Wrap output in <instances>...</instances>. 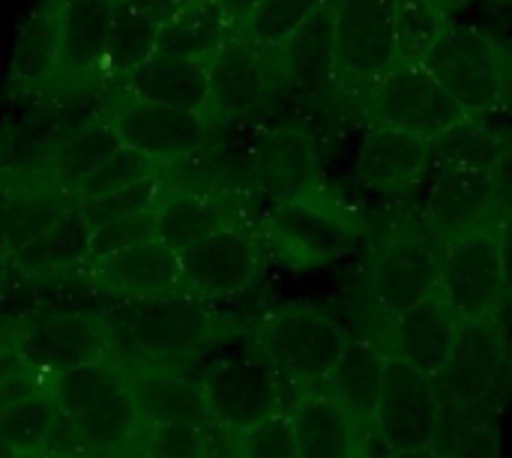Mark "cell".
Listing matches in <instances>:
<instances>
[{
  "mask_svg": "<svg viewBox=\"0 0 512 458\" xmlns=\"http://www.w3.org/2000/svg\"><path fill=\"white\" fill-rule=\"evenodd\" d=\"M99 312L111 336V354L126 369L138 360H147L186 375L195 360L231 339V330L213 312V306L189 294L111 303Z\"/></svg>",
  "mask_w": 512,
  "mask_h": 458,
  "instance_id": "obj_1",
  "label": "cell"
},
{
  "mask_svg": "<svg viewBox=\"0 0 512 458\" xmlns=\"http://www.w3.org/2000/svg\"><path fill=\"white\" fill-rule=\"evenodd\" d=\"M276 375L303 393L321 390L345 354L342 324L318 303L291 300L270 309L255 330H249Z\"/></svg>",
  "mask_w": 512,
  "mask_h": 458,
  "instance_id": "obj_2",
  "label": "cell"
},
{
  "mask_svg": "<svg viewBox=\"0 0 512 458\" xmlns=\"http://www.w3.org/2000/svg\"><path fill=\"white\" fill-rule=\"evenodd\" d=\"M210 423L228 435H240L276 414H285V381L276 375L270 360L246 339H225L210 351V360L198 375Z\"/></svg>",
  "mask_w": 512,
  "mask_h": 458,
  "instance_id": "obj_3",
  "label": "cell"
},
{
  "mask_svg": "<svg viewBox=\"0 0 512 458\" xmlns=\"http://www.w3.org/2000/svg\"><path fill=\"white\" fill-rule=\"evenodd\" d=\"M360 234V213L330 195L270 204L261 216V240L267 255L300 273L339 264L357 249Z\"/></svg>",
  "mask_w": 512,
  "mask_h": 458,
  "instance_id": "obj_4",
  "label": "cell"
},
{
  "mask_svg": "<svg viewBox=\"0 0 512 458\" xmlns=\"http://www.w3.org/2000/svg\"><path fill=\"white\" fill-rule=\"evenodd\" d=\"M423 66L471 117L512 108V42L492 30L453 24Z\"/></svg>",
  "mask_w": 512,
  "mask_h": 458,
  "instance_id": "obj_5",
  "label": "cell"
},
{
  "mask_svg": "<svg viewBox=\"0 0 512 458\" xmlns=\"http://www.w3.org/2000/svg\"><path fill=\"white\" fill-rule=\"evenodd\" d=\"M282 93L285 78L279 51L234 36L210 60L207 120L222 126H261Z\"/></svg>",
  "mask_w": 512,
  "mask_h": 458,
  "instance_id": "obj_6",
  "label": "cell"
},
{
  "mask_svg": "<svg viewBox=\"0 0 512 458\" xmlns=\"http://www.w3.org/2000/svg\"><path fill=\"white\" fill-rule=\"evenodd\" d=\"M357 108L369 126H387L429 144L471 117L423 63L396 66L357 96Z\"/></svg>",
  "mask_w": 512,
  "mask_h": 458,
  "instance_id": "obj_7",
  "label": "cell"
},
{
  "mask_svg": "<svg viewBox=\"0 0 512 458\" xmlns=\"http://www.w3.org/2000/svg\"><path fill=\"white\" fill-rule=\"evenodd\" d=\"M441 255L444 243L432 234L423 213L384 234L369 270V294L387 321L438 291Z\"/></svg>",
  "mask_w": 512,
  "mask_h": 458,
  "instance_id": "obj_8",
  "label": "cell"
},
{
  "mask_svg": "<svg viewBox=\"0 0 512 458\" xmlns=\"http://www.w3.org/2000/svg\"><path fill=\"white\" fill-rule=\"evenodd\" d=\"M9 330L21 360L45 378L114 357L99 309H42L12 321Z\"/></svg>",
  "mask_w": 512,
  "mask_h": 458,
  "instance_id": "obj_9",
  "label": "cell"
},
{
  "mask_svg": "<svg viewBox=\"0 0 512 458\" xmlns=\"http://www.w3.org/2000/svg\"><path fill=\"white\" fill-rule=\"evenodd\" d=\"M393 3L396 0H333L336 90L351 99L399 66Z\"/></svg>",
  "mask_w": 512,
  "mask_h": 458,
  "instance_id": "obj_10",
  "label": "cell"
},
{
  "mask_svg": "<svg viewBox=\"0 0 512 458\" xmlns=\"http://www.w3.org/2000/svg\"><path fill=\"white\" fill-rule=\"evenodd\" d=\"M438 291L465 324L495 321L507 309L510 288L498 255L495 228H480L444 243Z\"/></svg>",
  "mask_w": 512,
  "mask_h": 458,
  "instance_id": "obj_11",
  "label": "cell"
},
{
  "mask_svg": "<svg viewBox=\"0 0 512 458\" xmlns=\"http://www.w3.org/2000/svg\"><path fill=\"white\" fill-rule=\"evenodd\" d=\"M264 240L258 228L234 225L180 252L183 294L213 306L246 294L264 267Z\"/></svg>",
  "mask_w": 512,
  "mask_h": 458,
  "instance_id": "obj_12",
  "label": "cell"
},
{
  "mask_svg": "<svg viewBox=\"0 0 512 458\" xmlns=\"http://www.w3.org/2000/svg\"><path fill=\"white\" fill-rule=\"evenodd\" d=\"M252 186L270 204L327 195L318 141L300 126H255Z\"/></svg>",
  "mask_w": 512,
  "mask_h": 458,
  "instance_id": "obj_13",
  "label": "cell"
},
{
  "mask_svg": "<svg viewBox=\"0 0 512 458\" xmlns=\"http://www.w3.org/2000/svg\"><path fill=\"white\" fill-rule=\"evenodd\" d=\"M441 414L438 381L417 372L405 360L387 354L384 384L375 408V429L393 453L435 447Z\"/></svg>",
  "mask_w": 512,
  "mask_h": 458,
  "instance_id": "obj_14",
  "label": "cell"
},
{
  "mask_svg": "<svg viewBox=\"0 0 512 458\" xmlns=\"http://www.w3.org/2000/svg\"><path fill=\"white\" fill-rule=\"evenodd\" d=\"M108 120L126 147L150 156L156 165H168L201 150L213 129L201 114L144 102L126 90H114Z\"/></svg>",
  "mask_w": 512,
  "mask_h": 458,
  "instance_id": "obj_15",
  "label": "cell"
},
{
  "mask_svg": "<svg viewBox=\"0 0 512 458\" xmlns=\"http://www.w3.org/2000/svg\"><path fill=\"white\" fill-rule=\"evenodd\" d=\"M504 177L480 171H432L420 210L432 234L441 243H450L462 234L495 228L504 198Z\"/></svg>",
  "mask_w": 512,
  "mask_h": 458,
  "instance_id": "obj_16",
  "label": "cell"
},
{
  "mask_svg": "<svg viewBox=\"0 0 512 458\" xmlns=\"http://www.w3.org/2000/svg\"><path fill=\"white\" fill-rule=\"evenodd\" d=\"M507 345L495 321L465 324L447 366L441 369L438 390L474 417H492V402L504 381Z\"/></svg>",
  "mask_w": 512,
  "mask_h": 458,
  "instance_id": "obj_17",
  "label": "cell"
},
{
  "mask_svg": "<svg viewBox=\"0 0 512 458\" xmlns=\"http://www.w3.org/2000/svg\"><path fill=\"white\" fill-rule=\"evenodd\" d=\"M87 279L99 297V306L183 294L180 255L156 237L90 264Z\"/></svg>",
  "mask_w": 512,
  "mask_h": 458,
  "instance_id": "obj_18",
  "label": "cell"
},
{
  "mask_svg": "<svg viewBox=\"0 0 512 458\" xmlns=\"http://www.w3.org/2000/svg\"><path fill=\"white\" fill-rule=\"evenodd\" d=\"M114 6L117 0H57V90L99 84L114 27Z\"/></svg>",
  "mask_w": 512,
  "mask_h": 458,
  "instance_id": "obj_19",
  "label": "cell"
},
{
  "mask_svg": "<svg viewBox=\"0 0 512 458\" xmlns=\"http://www.w3.org/2000/svg\"><path fill=\"white\" fill-rule=\"evenodd\" d=\"M357 171L372 192L387 198H411L426 189L432 177L429 141L387 126H369L360 144Z\"/></svg>",
  "mask_w": 512,
  "mask_h": 458,
  "instance_id": "obj_20",
  "label": "cell"
},
{
  "mask_svg": "<svg viewBox=\"0 0 512 458\" xmlns=\"http://www.w3.org/2000/svg\"><path fill=\"white\" fill-rule=\"evenodd\" d=\"M387 330H390L387 354L405 360L408 366H414L429 378H438L465 330V321L444 300V294L435 291L414 309L393 318Z\"/></svg>",
  "mask_w": 512,
  "mask_h": 458,
  "instance_id": "obj_21",
  "label": "cell"
},
{
  "mask_svg": "<svg viewBox=\"0 0 512 458\" xmlns=\"http://www.w3.org/2000/svg\"><path fill=\"white\" fill-rule=\"evenodd\" d=\"M126 381L141 426H213L198 378L138 360L126 369Z\"/></svg>",
  "mask_w": 512,
  "mask_h": 458,
  "instance_id": "obj_22",
  "label": "cell"
},
{
  "mask_svg": "<svg viewBox=\"0 0 512 458\" xmlns=\"http://www.w3.org/2000/svg\"><path fill=\"white\" fill-rule=\"evenodd\" d=\"M285 93L321 99L336 90V21L333 0L315 9L279 48Z\"/></svg>",
  "mask_w": 512,
  "mask_h": 458,
  "instance_id": "obj_23",
  "label": "cell"
},
{
  "mask_svg": "<svg viewBox=\"0 0 512 458\" xmlns=\"http://www.w3.org/2000/svg\"><path fill=\"white\" fill-rule=\"evenodd\" d=\"M60 417L57 402L48 393L45 375L21 363L0 384V438L21 453H42L48 435Z\"/></svg>",
  "mask_w": 512,
  "mask_h": 458,
  "instance_id": "obj_24",
  "label": "cell"
},
{
  "mask_svg": "<svg viewBox=\"0 0 512 458\" xmlns=\"http://www.w3.org/2000/svg\"><path fill=\"white\" fill-rule=\"evenodd\" d=\"M90 240L93 225L75 201L57 222H51L42 234L21 246L9 258L6 270L27 279H57L84 273L90 267Z\"/></svg>",
  "mask_w": 512,
  "mask_h": 458,
  "instance_id": "obj_25",
  "label": "cell"
},
{
  "mask_svg": "<svg viewBox=\"0 0 512 458\" xmlns=\"http://www.w3.org/2000/svg\"><path fill=\"white\" fill-rule=\"evenodd\" d=\"M249 198H198V195H165L156 219V240H162L177 255L189 246L213 237L216 231L234 225H252Z\"/></svg>",
  "mask_w": 512,
  "mask_h": 458,
  "instance_id": "obj_26",
  "label": "cell"
},
{
  "mask_svg": "<svg viewBox=\"0 0 512 458\" xmlns=\"http://www.w3.org/2000/svg\"><path fill=\"white\" fill-rule=\"evenodd\" d=\"M120 90H126L144 102H156V105H168V108H180V111L207 117L210 63L153 54Z\"/></svg>",
  "mask_w": 512,
  "mask_h": 458,
  "instance_id": "obj_27",
  "label": "cell"
},
{
  "mask_svg": "<svg viewBox=\"0 0 512 458\" xmlns=\"http://www.w3.org/2000/svg\"><path fill=\"white\" fill-rule=\"evenodd\" d=\"M288 417L300 458H357V423L324 390L303 393Z\"/></svg>",
  "mask_w": 512,
  "mask_h": 458,
  "instance_id": "obj_28",
  "label": "cell"
},
{
  "mask_svg": "<svg viewBox=\"0 0 512 458\" xmlns=\"http://www.w3.org/2000/svg\"><path fill=\"white\" fill-rule=\"evenodd\" d=\"M432 171H480L504 177L512 165V141L489 123V117H468L429 144Z\"/></svg>",
  "mask_w": 512,
  "mask_h": 458,
  "instance_id": "obj_29",
  "label": "cell"
},
{
  "mask_svg": "<svg viewBox=\"0 0 512 458\" xmlns=\"http://www.w3.org/2000/svg\"><path fill=\"white\" fill-rule=\"evenodd\" d=\"M384 369H387V348H381L372 339H351L345 345V354L336 372L321 390L330 399H336L360 429L375 420Z\"/></svg>",
  "mask_w": 512,
  "mask_h": 458,
  "instance_id": "obj_30",
  "label": "cell"
},
{
  "mask_svg": "<svg viewBox=\"0 0 512 458\" xmlns=\"http://www.w3.org/2000/svg\"><path fill=\"white\" fill-rule=\"evenodd\" d=\"M123 147L117 129L111 126L108 117H99L93 123L66 129L54 147L48 150V156L42 159V168L69 192H78L81 183L99 168L105 165L117 150Z\"/></svg>",
  "mask_w": 512,
  "mask_h": 458,
  "instance_id": "obj_31",
  "label": "cell"
},
{
  "mask_svg": "<svg viewBox=\"0 0 512 458\" xmlns=\"http://www.w3.org/2000/svg\"><path fill=\"white\" fill-rule=\"evenodd\" d=\"M69 420L78 429L84 450L90 456H111V453L129 450L141 429L138 411L129 393V381L108 387L102 396H96L84 411H78Z\"/></svg>",
  "mask_w": 512,
  "mask_h": 458,
  "instance_id": "obj_32",
  "label": "cell"
},
{
  "mask_svg": "<svg viewBox=\"0 0 512 458\" xmlns=\"http://www.w3.org/2000/svg\"><path fill=\"white\" fill-rule=\"evenodd\" d=\"M57 0H45L21 27L9 57V81L21 90H51L57 75Z\"/></svg>",
  "mask_w": 512,
  "mask_h": 458,
  "instance_id": "obj_33",
  "label": "cell"
},
{
  "mask_svg": "<svg viewBox=\"0 0 512 458\" xmlns=\"http://www.w3.org/2000/svg\"><path fill=\"white\" fill-rule=\"evenodd\" d=\"M159 33H162V24H156L150 15L117 0L111 42H108V54H105L102 72H99V84L120 90L156 54Z\"/></svg>",
  "mask_w": 512,
  "mask_h": 458,
  "instance_id": "obj_34",
  "label": "cell"
},
{
  "mask_svg": "<svg viewBox=\"0 0 512 458\" xmlns=\"http://www.w3.org/2000/svg\"><path fill=\"white\" fill-rule=\"evenodd\" d=\"M234 33L213 6V0H198L177 12L159 33L156 54L165 57H186V60H204L210 63L225 42H231Z\"/></svg>",
  "mask_w": 512,
  "mask_h": 458,
  "instance_id": "obj_35",
  "label": "cell"
},
{
  "mask_svg": "<svg viewBox=\"0 0 512 458\" xmlns=\"http://www.w3.org/2000/svg\"><path fill=\"white\" fill-rule=\"evenodd\" d=\"M453 24V3L447 0H396L393 27L399 66L423 63Z\"/></svg>",
  "mask_w": 512,
  "mask_h": 458,
  "instance_id": "obj_36",
  "label": "cell"
},
{
  "mask_svg": "<svg viewBox=\"0 0 512 458\" xmlns=\"http://www.w3.org/2000/svg\"><path fill=\"white\" fill-rule=\"evenodd\" d=\"M126 381V366L117 357H105L96 363H84L57 375H48V393L57 402V408L66 417H75L78 411H84L96 396H102L108 387Z\"/></svg>",
  "mask_w": 512,
  "mask_h": 458,
  "instance_id": "obj_37",
  "label": "cell"
},
{
  "mask_svg": "<svg viewBox=\"0 0 512 458\" xmlns=\"http://www.w3.org/2000/svg\"><path fill=\"white\" fill-rule=\"evenodd\" d=\"M216 426H141L132 450L138 458H213Z\"/></svg>",
  "mask_w": 512,
  "mask_h": 458,
  "instance_id": "obj_38",
  "label": "cell"
},
{
  "mask_svg": "<svg viewBox=\"0 0 512 458\" xmlns=\"http://www.w3.org/2000/svg\"><path fill=\"white\" fill-rule=\"evenodd\" d=\"M162 165H156L150 156L132 150V147H120L105 165H99L84 183L81 189L75 192V198H102V195H114L120 189H129V186H138L144 180H153L159 177Z\"/></svg>",
  "mask_w": 512,
  "mask_h": 458,
  "instance_id": "obj_39",
  "label": "cell"
},
{
  "mask_svg": "<svg viewBox=\"0 0 512 458\" xmlns=\"http://www.w3.org/2000/svg\"><path fill=\"white\" fill-rule=\"evenodd\" d=\"M327 0H261L252 21L240 33L243 39H252L258 45L279 48L315 9H321Z\"/></svg>",
  "mask_w": 512,
  "mask_h": 458,
  "instance_id": "obj_40",
  "label": "cell"
},
{
  "mask_svg": "<svg viewBox=\"0 0 512 458\" xmlns=\"http://www.w3.org/2000/svg\"><path fill=\"white\" fill-rule=\"evenodd\" d=\"M162 201H165V186H162L159 177H153V180H144L138 186L120 189L114 195L78 198V207L84 210L90 225H99V222H108V219H123V216H138V213L159 210Z\"/></svg>",
  "mask_w": 512,
  "mask_h": 458,
  "instance_id": "obj_41",
  "label": "cell"
},
{
  "mask_svg": "<svg viewBox=\"0 0 512 458\" xmlns=\"http://www.w3.org/2000/svg\"><path fill=\"white\" fill-rule=\"evenodd\" d=\"M156 219L159 210L138 213V216H123V219H108L93 225V240H90V264L105 261L117 252H126L138 243H147L156 237Z\"/></svg>",
  "mask_w": 512,
  "mask_h": 458,
  "instance_id": "obj_42",
  "label": "cell"
},
{
  "mask_svg": "<svg viewBox=\"0 0 512 458\" xmlns=\"http://www.w3.org/2000/svg\"><path fill=\"white\" fill-rule=\"evenodd\" d=\"M231 438L237 447V458H300L288 411Z\"/></svg>",
  "mask_w": 512,
  "mask_h": 458,
  "instance_id": "obj_43",
  "label": "cell"
},
{
  "mask_svg": "<svg viewBox=\"0 0 512 458\" xmlns=\"http://www.w3.org/2000/svg\"><path fill=\"white\" fill-rule=\"evenodd\" d=\"M444 458H501L495 417H471L444 450Z\"/></svg>",
  "mask_w": 512,
  "mask_h": 458,
  "instance_id": "obj_44",
  "label": "cell"
},
{
  "mask_svg": "<svg viewBox=\"0 0 512 458\" xmlns=\"http://www.w3.org/2000/svg\"><path fill=\"white\" fill-rule=\"evenodd\" d=\"M495 243H498V255L504 264V276H507V288L512 297V186H507L504 177V198H501V213L495 222Z\"/></svg>",
  "mask_w": 512,
  "mask_h": 458,
  "instance_id": "obj_45",
  "label": "cell"
},
{
  "mask_svg": "<svg viewBox=\"0 0 512 458\" xmlns=\"http://www.w3.org/2000/svg\"><path fill=\"white\" fill-rule=\"evenodd\" d=\"M258 3L261 0H213V6L219 9V15L225 18V24L231 27L234 36H240L246 30V24L252 21Z\"/></svg>",
  "mask_w": 512,
  "mask_h": 458,
  "instance_id": "obj_46",
  "label": "cell"
},
{
  "mask_svg": "<svg viewBox=\"0 0 512 458\" xmlns=\"http://www.w3.org/2000/svg\"><path fill=\"white\" fill-rule=\"evenodd\" d=\"M9 213H12V186L0 174V270H6L12 252H9Z\"/></svg>",
  "mask_w": 512,
  "mask_h": 458,
  "instance_id": "obj_47",
  "label": "cell"
},
{
  "mask_svg": "<svg viewBox=\"0 0 512 458\" xmlns=\"http://www.w3.org/2000/svg\"><path fill=\"white\" fill-rule=\"evenodd\" d=\"M393 458H444L435 447H423V450H405V453H396Z\"/></svg>",
  "mask_w": 512,
  "mask_h": 458,
  "instance_id": "obj_48",
  "label": "cell"
},
{
  "mask_svg": "<svg viewBox=\"0 0 512 458\" xmlns=\"http://www.w3.org/2000/svg\"><path fill=\"white\" fill-rule=\"evenodd\" d=\"M36 453H21V450H15V447H9L3 438H0V458H33Z\"/></svg>",
  "mask_w": 512,
  "mask_h": 458,
  "instance_id": "obj_49",
  "label": "cell"
},
{
  "mask_svg": "<svg viewBox=\"0 0 512 458\" xmlns=\"http://www.w3.org/2000/svg\"><path fill=\"white\" fill-rule=\"evenodd\" d=\"M492 12H512V0H486Z\"/></svg>",
  "mask_w": 512,
  "mask_h": 458,
  "instance_id": "obj_50",
  "label": "cell"
},
{
  "mask_svg": "<svg viewBox=\"0 0 512 458\" xmlns=\"http://www.w3.org/2000/svg\"><path fill=\"white\" fill-rule=\"evenodd\" d=\"M12 345V330L6 324H0V354Z\"/></svg>",
  "mask_w": 512,
  "mask_h": 458,
  "instance_id": "obj_51",
  "label": "cell"
},
{
  "mask_svg": "<svg viewBox=\"0 0 512 458\" xmlns=\"http://www.w3.org/2000/svg\"><path fill=\"white\" fill-rule=\"evenodd\" d=\"M93 458H138V453L129 447V450H123V453H111V456H93Z\"/></svg>",
  "mask_w": 512,
  "mask_h": 458,
  "instance_id": "obj_52",
  "label": "cell"
},
{
  "mask_svg": "<svg viewBox=\"0 0 512 458\" xmlns=\"http://www.w3.org/2000/svg\"><path fill=\"white\" fill-rule=\"evenodd\" d=\"M33 458H60V456H42V453H36V456Z\"/></svg>",
  "mask_w": 512,
  "mask_h": 458,
  "instance_id": "obj_53",
  "label": "cell"
},
{
  "mask_svg": "<svg viewBox=\"0 0 512 458\" xmlns=\"http://www.w3.org/2000/svg\"><path fill=\"white\" fill-rule=\"evenodd\" d=\"M81 458H93V456H81Z\"/></svg>",
  "mask_w": 512,
  "mask_h": 458,
  "instance_id": "obj_54",
  "label": "cell"
}]
</instances>
